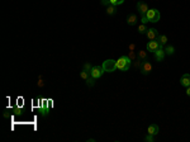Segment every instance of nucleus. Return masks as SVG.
<instances>
[{
	"label": "nucleus",
	"instance_id": "9b49d317",
	"mask_svg": "<svg viewBox=\"0 0 190 142\" xmlns=\"http://www.w3.org/2000/svg\"><path fill=\"white\" fill-rule=\"evenodd\" d=\"M180 84L183 85V86H185V88L190 86V74H184L183 76H181V79H180Z\"/></svg>",
	"mask_w": 190,
	"mask_h": 142
},
{
	"label": "nucleus",
	"instance_id": "a211bd4d",
	"mask_svg": "<svg viewBox=\"0 0 190 142\" xmlns=\"http://www.w3.org/2000/svg\"><path fill=\"white\" fill-rule=\"evenodd\" d=\"M147 31H148V28L147 27H146V24H140V27H138V32H140V33H142V35H143V33H147Z\"/></svg>",
	"mask_w": 190,
	"mask_h": 142
},
{
	"label": "nucleus",
	"instance_id": "c756f323",
	"mask_svg": "<svg viewBox=\"0 0 190 142\" xmlns=\"http://www.w3.org/2000/svg\"><path fill=\"white\" fill-rule=\"evenodd\" d=\"M186 95H189V96H190V86H188V88H186Z\"/></svg>",
	"mask_w": 190,
	"mask_h": 142
},
{
	"label": "nucleus",
	"instance_id": "f8f14e48",
	"mask_svg": "<svg viewBox=\"0 0 190 142\" xmlns=\"http://www.w3.org/2000/svg\"><path fill=\"white\" fill-rule=\"evenodd\" d=\"M137 22H138L137 14H129L127 16V23L129 24V26H134V24H137Z\"/></svg>",
	"mask_w": 190,
	"mask_h": 142
},
{
	"label": "nucleus",
	"instance_id": "f03ea898",
	"mask_svg": "<svg viewBox=\"0 0 190 142\" xmlns=\"http://www.w3.org/2000/svg\"><path fill=\"white\" fill-rule=\"evenodd\" d=\"M146 16H147L148 22H152V23H157L161 18V14L157 9H150L147 12V14H146Z\"/></svg>",
	"mask_w": 190,
	"mask_h": 142
},
{
	"label": "nucleus",
	"instance_id": "39448f33",
	"mask_svg": "<svg viewBox=\"0 0 190 142\" xmlns=\"http://www.w3.org/2000/svg\"><path fill=\"white\" fill-rule=\"evenodd\" d=\"M153 53H155V60L159 61V62L163 61V58H165V56H166V53H165V48H163L162 45H160V47H159Z\"/></svg>",
	"mask_w": 190,
	"mask_h": 142
},
{
	"label": "nucleus",
	"instance_id": "b1692460",
	"mask_svg": "<svg viewBox=\"0 0 190 142\" xmlns=\"http://www.w3.org/2000/svg\"><path fill=\"white\" fill-rule=\"evenodd\" d=\"M153 140H155V138H153V135H150V133L144 137V141H147V142H153Z\"/></svg>",
	"mask_w": 190,
	"mask_h": 142
},
{
	"label": "nucleus",
	"instance_id": "7ed1b4c3",
	"mask_svg": "<svg viewBox=\"0 0 190 142\" xmlns=\"http://www.w3.org/2000/svg\"><path fill=\"white\" fill-rule=\"evenodd\" d=\"M103 69L107 72H113L117 70V61L115 60H105L103 62Z\"/></svg>",
	"mask_w": 190,
	"mask_h": 142
},
{
	"label": "nucleus",
	"instance_id": "a878e982",
	"mask_svg": "<svg viewBox=\"0 0 190 142\" xmlns=\"http://www.w3.org/2000/svg\"><path fill=\"white\" fill-rule=\"evenodd\" d=\"M101 4L103 5H111L110 4V0H101Z\"/></svg>",
	"mask_w": 190,
	"mask_h": 142
},
{
	"label": "nucleus",
	"instance_id": "dca6fc26",
	"mask_svg": "<svg viewBox=\"0 0 190 142\" xmlns=\"http://www.w3.org/2000/svg\"><path fill=\"white\" fill-rule=\"evenodd\" d=\"M165 53L169 55V56H170V55H174V53H175V47L171 46V45H170V46H166V47H165Z\"/></svg>",
	"mask_w": 190,
	"mask_h": 142
},
{
	"label": "nucleus",
	"instance_id": "6e6552de",
	"mask_svg": "<svg viewBox=\"0 0 190 142\" xmlns=\"http://www.w3.org/2000/svg\"><path fill=\"white\" fill-rule=\"evenodd\" d=\"M137 10L140 12L141 16H143V15L147 14V12H148L150 9H148V5L146 4V3H143V2H138V3H137Z\"/></svg>",
	"mask_w": 190,
	"mask_h": 142
},
{
	"label": "nucleus",
	"instance_id": "2eb2a0df",
	"mask_svg": "<svg viewBox=\"0 0 190 142\" xmlns=\"http://www.w3.org/2000/svg\"><path fill=\"white\" fill-rule=\"evenodd\" d=\"M115 12H117L115 5H108V8H107V14L108 15H114Z\"/></svg>",
	"mask_w": 190,
	"mask_h": 142
},
{
	"label": "nucleus",
	"instance_id": "423d86ee",
	"mask_svg": "<svg viewBox=\"0 0 190 142\" xmlns=\"http://www.w3.org/2000/svg\"><path fill=\"white\" fill-rule=\"evenodd\" d=\"M52 105V103H51V100H42L41 103V114L43 117H46L48 113H49V107Z\"/></svg>",
	"mask_w": 190,
	"mask_h": 142
},
{
	"label": "nucleus",
	"instance_id": "c85d7f7f",
	"mask_svg": "<svg viewBox=\"0 0 190 142\" xmlns=\"http://www.w3.org/2000/svg\"><path fill=\"white\" fill-rule=\"evenodd\" d=\"M8 112H9L8 109H5V111H4V117H5V118H6V117H9V113H8Z\"/></svg>",
	"mask_w": 190,
	"mask_h": 142
},
{
	"label": "nucleus",
	"instance_id": "5701e85b",
	"mask_svg": "<svg viewBox=\"0 0 190 142\" xmlns=\"http://www.w3.org/2000/svg\"><path fill=\"white\" fill-rule=\"evenodd\" d=\"M91 69H93V66H91V65H90L89 62H86V64L84 65V70H85V71L90 72V71H91Z\"/></svg>",
	"mask_w": 190,
	"mask_h": 142
},
{
	"label": "nucleus",
	"instance_id": "f3484780",
	"mask_svg": "<svg viewBox=\"0 0 190 142\" xmlns=\"http://www.w3.org/2000/svg\"><path fill=\"white\" fill-rule=\"evenodd\" d=\"M157 39H159V43H160V45H162V46H165V45L167 43V37H166L165 35H161V36H159V37H157Z\"/></svg>",
	"mask_w": 190,
	"mask_h": 142
},
{
	"label": "nucleus",
	"instance_id": "4468645a",
	"mask_svg": "<svg viewBox=\"0 0 190 142\" xmlns=\"http://www.w3.org/2000/svg\"><path fill=\"white\" fill-rule=\"evenodd\" d=\"M137 58H138L140 61H142V62L146 61V60H147V52L140 49V51H138V53H137Z\"/></svg>",
	"mask_w": 190,
	"mask_h": 142
},
{
	"label": "nucleus",
	"instance_id": "0eeeda50",
	"mask_svg": "<svg viewBox=\"0 0 190 142\" xmlns=\"http://www.w3.org/2000/svg\"><path fill=\"white\" fill-rule=\"evenodd\" d=\"M140 70H141V74H142V75H148V74L151 72V70H152V65H151L147 60H146V61H143V62L141 64Z\"/></svg>",
	"mask_w": 190,
	"mask_h": 142
},
{
	"label": "nucleus",
	"instance_id": "f257e3e1",
	"mask_svg": "<svg viewBox=\"0 0 190 142\" xmlns=\"http://www.w3.org/2000/svg\"><path fill=\"white\" fill-rule=\"evenodd\" d=\"M131 65L132 60H129L128 56H122L119 60H117V69H119L120 71H128Z\"/></svg>",
	"mask_w": 190,
	"mask_h": 142
},
{
	"label": "nucleus",
	"instance_id": "393cba45",
	"mask_svg": "<svg viewBox=\"0 0 190 142\" xmlns=\"http://www.w3.org/2000/svg\"><path fill=\"white\" fill-rule=\"evenodd\" d=\"M14 114L15 115H22L23 114V112H22V109H20V108H14Z\"/></svg>",
	"mask_w": 190,
	"mask_h": 142
},
{
	"label": "nucleus",
	"instance_id": "412c9836",
	"mask_svg": "<svg viewBox=\"0 0 190 142\" xmlns=\"http://www.w3.org/2000/svg\"><path fill=\"white\" fill-rule=\"evenodd\" d=\"M128 57H129V60H132V61L137 60V55H136V52H134V51H129Z\"/></svg>",
	"mask_w": 190,
	"mask_h": 142
},
{
	"label": "nucleus",
	"instance_id": "9d476101",
	"mask_svg": "<svg viewBox=\"0 0 190 142\" xmlns=\"http://www.w3.org/2000/svg\"><path fill=\"white\" fill-rule=\"evenodd\" d=\"M146 35H147L150 41H153V39H156L159 37V32H157V29H155V28H148V31H147Z\"/></svg>",
	"mask_w": 190,
	"mask_h": 142
},
{
	"label": "nucleus",
	"instance_id": "20e7f679",
	"mask_svg": "<svg viewBox=\"0 0 190 142\" xmlns=\"http://www.w3.org/2000/svg\"><path fill=\"white\" fill-rule=\"evenodd\" d=\"M104 72L105 71H104V69H103V66H93V69L90 71V75H91L95 80H97V79L101 78V75L104 74Z\"/></svg>",
	"mask_w": 190,
	"mask_h": 142
},
{
	"label": "nucleus",
	"instance_id": "ddd939ff",
	"mask_svg": "<svg viewBox=\"0 0 190 142\" xmlns=\"http://www.w3.org/2000/svg\"><path fill=\"white\" fill-rule=\"evenodd\" d=\"M159 132H160V128H159L157 124H151V126L148 127V133H150V135L156 136Z\"/></svg>",
	"mask_w": 190,
	"mask_h": 142
},
{
	"label": "nucleus",
	"instance_id": "6ab92c4d",
	"mask_svg": "<svg viewBox=\"0 0 190 142\" xmlns=\"http://www.w3.org/2000/svg\"><path fill=\"white\" fill-rule=\"evenodd\" d=\"M80 76H81V79H84L85 81L89 79V76H90V72H88V71H85V70H82L81 72H80Z\"/></svg>",
	"mask_w": 190,
	"mask_h": 142
},
{
	"label": "nucleus",
	"instance_id": "4be33fe9",
	"mask_svg": "<svg viewBox=\"0 0 190 142\" xmlns=\"http://www.w3.org/2000/svg\"><path fill=\"white\" fill-rule=\"evenodd\" d=\"M124 3V0H110V4L111 5H120V4H123Z\"/></svg>",
	"mask_w": 190,
	"mask_h": 142
},
{
	"label": "nucleus",
	"instance_id": "bb28decb",
	"mask_svg": "<svg viewBox=\"0 0 190 142\" xmlns=\"http://www.w3.org/2000/svg\"><path fill=\"white\" fill-rule=\"evenodd\" d=\"M128 47H129V51H134V49H136V45L134 43H131Z\"/></svg>",
	"mask_w": 190,
	"mask_h": 142
},
{
	"label": "nucleus",
	"instance_id": "7c9ffc66",
	"mask_svg": "<svg viewBox=\"0 0 190 142\" xmlns=\"http://www.w3.org/2000/svg\"><path fill=\"white\" fill-rule=\"evenodd\" d=\"M38 86H43V81H42V80H39V82H38Z\"/></svg>",
	"mask_w": 190,
	"mask_h": 142
},
{
	"label": "nucleus",
	"instance_id": "cd10ccee",
	"mask_svg": "<svg viewBox=\"0 0 190 142\" xmlns=\"http://www.w3.org/2000/svg\"><path fill=\"white\" fill-rule=\"evenodd\" d=\"M142 23H143V24L148 23V19H147V16H146V15H143V16H142Z\"/></svg>",
	"mask_w": 190,
	"mask_h": 142
},
{
	"label": "nucleus",
	"instance_id": "1a4fd4ad",
	"mask_svg": "<svg viewBox=\"0 0 190 142\" xmlns=\"http://www.w3.org/2000/svg\"><path fill=\"white\" fill-rule=\"evenodd\" d=\"M160 47V43H159V41H150V42L147 43V47H146V48H147V51H150V52H155V51H156V49Z\"/></svg>",
	"mask_w": 190,
	"mask_h": 142
},
{
	"label": "nucleus",
	"instance_id": "aec40b11",
	"mask_svg": "<svg viewBox=\"0 0 190 142\" xmlns=\"http://www.w3.org/2000/svg\"><path fill=\"white\" fill-rule=\"evenodd\" d=\"M94 84H95V79L91 76V75H90L89 79L86 80V85H89V86H94Z\"/></svg>",
	"mask_w": 190,
	"mask_h": 142
}]
</instances>
